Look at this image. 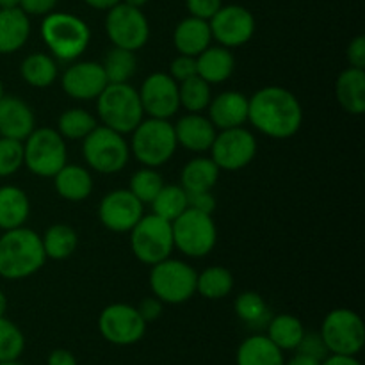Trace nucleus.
<instances>
[{
    "label": "nucleus",
    "instance_id": "f257e3e1",
    "mask_svg": "<svg viewBox=\"0 0 365 365\" xmlns=\"http://www.w3.org/2000/svg\"><path fill=\"white\" fill-rule=\"evenodd\" d=\"M248 121L271 139H291L303 125L298 96L282 86H266L248 96Z\"/></svg>",
    "mask_w": 365,
    "mask_h": 365
},
{
    "label": "nucleus",
    "instance_id": "f03ea898",
    "mask_svg": "<svg viewBox=\"0 0 365 365\" xmlns=\"http://www.w3.org/2000/svg\"><path fill=\"white\" fill-rule=\"evenodd\" d=\"M41 235L29 227L0 232V277L18 282L31 278L45 266Z\"/></svg>",
    "mask_w": 365,
    "mask_h": 365
},
{
    "label": "nucleus",
    "instance_id": "7ed1b4c3",
    "mask_svg": "<svg viewBox=\"0 0 365 365\" xmlns=\"http://www.w3.org/2000/svg\"><path fill=\"white\" fill-rule=\"evenodd\" d=\"M41 39L56 61L73 63L88 50L91 29L81 16L52 11L41 21Z\"/></svg>",
    "mask_w": 365,
    "mask_h": 365
},
{
    "label": "nucleus",
    "instance_id": "20e7f679",
    "mask_svg": "<svg viewBox=\"0 0 365 365\" xmlns=\"http://www.w3.org/2000/svg\"><path fill=\"white\" fill-rule=\"evenodd\" d=\"M130 157L141 166L160 168L173 159L178 148L175 128L170 120L146 118L130 132Z\"/></svg>",
    "mask_w": 365,
    "mask_h": 365
},
{
    "label": "nucleus",
    "instance_id": "39448f33",
    "mask_svg": "<svg viewBox=\"0 0 365 365\" xmlns=\"http://www.w3.org/2000/svg\"><path fill=\"white\" fill-rule=\"evenodd\" d=\"M96 114L102 125L127 135L145 120L139 93L130 82L107 84L96 98Z\"/></svg>",
    "mask_w": 365,
    "mask_h": 365
},
{
    "label": "nucleus",
    "instance_id": "423d86ee",
    "mask_svg": "<svg viewBox=\"0 0 365 365\" xmlns=\"http://www.w3.org/2000/svg\"><path fill=\"white\" fill-rule=\"evenodd\" d=\"M82 157L86 166L95 173L116 175L130 160V146L123 134L106 125H96L82 139Z\"/></svg>",
    "mask_w": 365,
    "mask_h": 365
},
{
    "label": "nucleus",
    "instance_id": "0eeeda50",
    "mask_svg": "<svg viewBox=\"0 0 365 365\" xmlns=\"http://www.w3.org/2000/svg\"><path fill=\"white\" fill-rule=\"evenodd\" d=\"M175 250L189 259H203L217 245V227L212 214L185 209L175 221H171Z\"/></svg>",
    "mask_w": 365,
    "mask_h": 365
},
{
    "label": "nucleus",
    "instance_id": "6e6552de",
    "mask_svg": "<svg viewBox=\"0 0 365 365\" xmlns=\"http://www.w3.org/2000/svg\"><path fill=\"white\" fill-rule=\"evenodd\" d=\"M128 234L132 255L145 266L152 267L170 259L175 250L171 223L153 212L145 214Z\"/></svg>",
    "mask_w": 365,
    "mask_h": 365
},
{
    "label": "nucleus",
    "instance_id": "1a4fd4ad",
    "mask_svg": "<svg viewBox=\"0 0 365 365\" xmlns=\"http://www.w3.org/2000/svg\"><path fill=\"white\" fill-rule=\"evenodd\" d=\"M66 163V141L56 128L36 127L24 141V166L36 177L52 178Z\"/></svg>",
    "mask_w": 365,
    "mask_h": 365
},
{
    "label": "nucleus",
    "instance_id": "9d476101",
    "mask_svg": "<svg viewBox=\"0 0 365 365\" xmlns=\"http://www.w3.org/2000/svg\"><path fill=\"white\" fill-rule=\"evenodd\" d=\"M196 271L191 264L166 259L150 269V289L164 305H182L196 294Z\"/></svg>",
    "mask_w": 365,
    "mask_h": 365
},
{
    "label": "nucleus",
    "instance_id": "9b49d317",
    "mask_svg": "<svg viewBox=\"0 0 365 365\" xmlns=\"http://www.w3.org/2000/svg\"><path fill=\"white\" fill-rule=\"evenodd\" d=\"M319 334L330 355L356 356L364 349V321L351 309L330 310L323 319Z\"/></svg>",
    "mask_w": 365,
    "mask_h": 365
},
{
    "label": "nucleus",
    "instance_id": "f8f14e48",
    "mask_svg": "<svg viewBox=\"0 0 365 365\" xmlns=\"http://www.w3.org/2000/svg\"><path fill=\"white\" fill-rule=\"evenodd\" d=\"M257 139L246 127L217 130L216 139L210 146V159L217 164L221 171H241L248 168L257 157Z\"/></svg>",
    "mask_w": 365,
    "mask_h": 365
},
{
    "label": "nucleus",
    "instance_id": "ddd939ff",
    "mask_svg": "<svg viewBox=\"0 0 365 365\" xmlns=\"http://www.w3.org/2000/svg\"><path fill=\"white\" fill-rule=\"evenodd\" d=\"M106 32L113 46L138 52L150 39L148 18L143 9L120 2L107 11Z\"/></svg>",
    "mask_w": 365,
    "mask_h": 365
},
{
    "label": "nucleus",
    "instance_id": "4468645a",
    "mask_svg": "<svg viewBox=\"0 0 365 365\" xmlns=\"http://www.w3.org/2000/svg\"><path fill=\"white\" fill-rule=\"evenodd\" d=\"M145 319L134 305L113 303L107 305L98 316V331L109 344L132 346L138 344L146 334Z\"/></svg>",
    "mask_w": 365,
    "mask_h": 365
},
{
    "label": "nucleus",
    "instance_id": "2eb2a0df",
    "mask_svg": "<svg viewBox=\"0 0 365 365\" xmlns=\"http://www.w3.org/2000/svg\"><path fill=\"white\" fill-rule=\"evenodd\" d=\"M209 27L212 41L232 50L252 41L257 24L252 11L246 9L245 6L230 4V6H221V9L209 20Z\"/></svg>",
    "mask_w": 365,
    "mask_h": 365
},
{
    "label": "nucleus",
    "instance_id": "dca6fc26",
    "mask_svg": "<svg viewBox=\"0 0 365 365\" xmlns=\"http://www.w3.org/2000/svg\"><path fill=\"white\" fill-rule=\"evenodd\" d=\"M138 93L145 116L170 120L180 110L178 82H175L166 71H155L148 75Z\"/></svg>",
    "mask_w": 365,
    "mask_h": 365
},
{
    "label": "nucleus",
    "instance_id": "f3484780",
    "mask_svg": "<svg viewBox=\"0 0 365 365\" xmlns=\"http://www.w3.org/2000/svg\"><path fill=\"white\" fill-rule=\"evenodd\" d=\"M145 216V203L128 189L109 191L98 203V220L103 228L114 234H128Z\"/></svg>",
    "mask_w": 365,
    "mask_h": 365
},
{
    "label": "nucleus",
    "instance_id": "a211bd4d",
    "mask_svg": "<svg viewBox=\"0 0 365 365\" xmlns=\"http://www.w3.org/2000/svg\"><path fill=\"white\" fill-rule=\"evenodd\" d=\"M109 84L102 63L96 61H73L61 75V88L70 98L78 102H91Z\"/></svg>",
    "mask_w": 365,
    "mask_h": 365
},
{
    "label": "nucleus",
    "instance_id": "6ab92c4d",
    "mask_svg": "<svg viewBox=\"0 0 365 365\" xmlns=\"http://www.w3.org/2000/svg\"><path fill=\"white\" fill-rule=\"evenodd\" d=\"M36 128V114L25 100L14 95H4L0 100V138L24 143Z\"/></svg>",
    "mask_w": 365,
    "mask_h": 365
},
{
    "label": "nucleus",
    "instance_id": "aec40b11",
    "mask_svg": "<svg viewBox=\"0 0 365 365\" xmlns=\"http://www.w3.org/2000/svg\"><path fill=\"white\" fill-rule=\"evenodd\" d=\"M207 118L217 130L245 127L248 123V96L241 91H223L212 96Z\"/></svg>",
    "mask_w": 365,
    "mask_h": 365
},
{
    "label": "nucleus",
    "instance_id": "412c9836",
    "mask_svg": "<svg viewBox=\"0 0 365 365\" xmlns=\"http://www.w3.org/2000/svg\"><path fill=\"white\" fill-rule=\"evenodd\" d=\"M178 146L192 153H205L216 139L217 128L203 113H187L173 123Z\"/></svg>",
    "mask_w": 365,
    "mask_h": 365
},
{
    "label": "nucleus",
    "instance_id": "4be33fe9",
    "mask_svg": "<svg viewBox=\"0 0 365 365\" xmlns=\"http://www.w3.org/2000/svg\"><path fill=\"white\" fill-rule=\"evenodd\" d=\"M52 178L57 196L71 203L86 202L95 189L91 170L81 164L66 163Z\"/></svg>",
    "mask_w": 365,
    "mask_h": 365
},
{
    "label": "nucleus",
    "instance_id": "5701e85b",
    "mask_svg": "<svg viewBox=\"0 0 365 365\" xmlns=\"http://www.w3.org/2000/svg\"><path fill=\"white\" fill-rule=\"evenodd\" d=\"M235 71V56L227 46H207L196 56V75L210 86L227 82Z\"/></svg>",
    "mask_w": 365,
    "mask_h": 365
},
{
    "label": "nucleus",
    "instance_id": "b1692460",
    "mask_svg": "<svg viewBox=\"0 0 365 365\" xmlns=\"http://www.w3.org/2000/svg\"><path fill=\"white\" fill-rule=\"evenodd\" d=\"M31 18L20 7L0 9V53L9 56L24 48L31 38Z\"/></svg>",
    "mask_w": 365,
    "mask_h": 365
},
{
    "label": "nucleus",
    "instance_id": "393cba45",
    "mask_svg": "<svg viewBox=\"0 0 365 365\" xmlns=\"http://www.w3.org/2000/svg\"><path fill=\"white\" fill-rule=\"evenodd\" d=\"M212 43L209 21L187 16L177 24L173 31V45L178 53L196 57Z\"/></svg>",
    "mask_w": 365,
    "mask_h": 365
},
{
    "label": "nucleus",
    "instance_id": "a878e982",
    "mask_svg": "<svg viewBox=\"0 0 365 365\" xmlns=\"http://www.w3.org/2000/svg\"><path fill=\"white\" fill-rule=\"evenodd\" d=\"M335 96L346 113L362 116L365 113V70L346 68L335 81Z\"/></svg>",
    "mask_w": 365,
    "mask_h": 365
},
{
    "label": "nucleus",
    "instance_id": "bb28decb",
    "mask_svg": "<svg viewBox=\"0 0 365 365\" xmlns=\"http://www.w3.org/2000/svg\"><path fill=\"white\" fill-rule=\"evenodd\" d=\"M31 216V200L18 185H0V232L24 227Z\"/></svg>",
    "mask_w": 365,
    "mask_h": 365
},
{
    "label": "nucleus",
    "instance_id": "cd10ccee",
    "mask_svg": "<svg viewBox=\"0 0 365 365\" xmlns=\"http://www.w3.org/2000/svg\"><path fill=\"white\" fill-rule=\"evenodd\" d=\"M237 365H284L285 356L278 346L267 339L266 334L246 337L235 353Z\"/></svg>",
    "mask_w": 365,
    "mask_h": 365
},
{
    "label": "nucleus",
    "instance_id": "c85d7f7f",
    "mask_svg": "<svg viewBox=\"0 0 365 365\" xmlns=\"http://www.w3.org/2000/svg\"><path fill=\"white\" fill-rule=\"evenodd\" d=\"M221 170L210 157L198 155L184 164L180 171V182L185 192L212 191L220 180Z\"/></svg>",
    "mask_w": 365,
    "mask_h": 365
},
{
    "label": "nucleus",
    "instance_id": "c756f323",
    "mask_svg": "<svg viewBox=\"0 0 365 365\" xmlns=\"http://www.w3.org/2000/svg\"><path fill=\"white\" fill-rule=\"evenodd\" d=\"M20 75L31 88L46 89L59 77V66L50 53L32 52L21 61Z\"/></svg>",
    "mask_w": 365,
    "mask_h": 365
},
{
    "label": "nucleus",
    "instance_id": "7c9ffc66",
    "mask_svg": "<svg viewBox=\"0 0 365 365\" xmlns=\"http://www.w3.org/2000/svg\"><path fill=\"white\" fill-rule=\"evenodd\" d=\"M78 234L71 225L56 223L45 230L41 235L43 252H45L46 260H66L77 252L78 248Z\"/></svg>",
    "mask_w": 365,
    "mask_h": 365
},
{
    "label": "nucleus",
    "instance_id": "2f4dec72",
    "mask_svg": "<svg viewBox=\"0 0 365 365\" xmlns=\"http://www.w3.org/2000/svg\"><path fill=\"white\" fill-rule=\"evenodd\" d=\"M305 334V327L302 321L292 314H278L271 316L266 324V335L274 346L282 351H296L299 341Z\"/></svg>",
    "mask_w": 365,
    "mask_h": 365
},
{
    "label": "nucleus",
    "instance_id": "473e14b6",
    "mask_svg": "<svg viewBox=\"0 0 365 365\" xmlns=\"http://www.w3.org/2000/svg\"><path fill=\"white\" fill-rule=\"evenodd\" d=\"M234 274L223 266H210L196 274V294L210 302L227 298L234 291Z\"/></svg>",
    "mask_w": 365,
    "mask_h": 365
},
{
    "label": "nucleus",
    "instance_id": "72a5a7b5",
    "mask_svg": "<svg viewBox=\"0 0 365 365\" xmlns=\"http://www.w3.org/2000/svg\"><path fill=\"white\" fill-rule=\"evenodd\" d=\"M102 68L106 71V77L109 84L130 82V78L138 71V56L132 50L113 46L106 53V57H103Z\"/></svg>",
    "mask_w": 365,
    "mask_h": 365
},
{
    "label": "nucleus",
    "instance_id": "f704fd0d",
    "mask_svg": "<svg viewBox=\"0 0 365 365\" xmlns=\"http://www.w3.org/2000/svg\"><path fill=\"white\" fill-rule=\"evenodd\" d=\"M96 125H98V120L89 110L82 107H71L57 118L56 130L64 141H82Z\"/></svg>",
    "mask_w": 365,
    "mask_h": 365
},
{
    "label": "nucleus",
    "instance_id": "c9c22d12",
    "mask_svg": "<svg viewBox=\"0 0 365 365\" xmlns=\"http://www.w3.org/2000/svg\"><path fill=\"white\" fill-rule=\"evenodd\" d=\"M235 316L248 324L250 328H266L267 321L271 319L269 307L262 294L255 291H245L235 298L234 302Z\"/></svg>",
    "mask_w": 365,
    "mask_h": 365
},
{
    "label": "nucleus",
    "instance_id": "e433bc0d",
    "mask_svg": "<svg viewBox=\"0 0 365 365\" xmlns=\"http://www.w3.org/2000/svg\"><path fill=\"white\" fill-rule=\"evenodd\" d=\"M150 205L155 216L171 223L187 209V192L180 184H164Z\"/></svg>",
    "mask_w": 365,
    "mask_h": 365
},
{
    "label": "nucleus",
    "instance_id": "4c0bfd02",
    "mask_svg": "<svg viewBox=\"0 0 365 365\" xmlns=\"http://www.w3.org/2000/svg\"><path fill=\"white\" fill-rule=\"evenodd\" d=\"M212 86L203 81L202 77L187 78V81L178 84V98H180V107L187 113H205L212 100Z\"/></svg>",
    "mask_w": 365,
    "mask_h": 365
},
{
    "label": "nucleus",
    "instance_id": "58836bf2",
    "mask_svg": "<svg viewBox=\"0 0 365 365\" xmlns=\"http://www.w3.org/2000/svg\"><path fill=\"white\" fill-rule=\"evenodd\" d=\"M166 184L163 178V175L157 171V168H145L134 171L130 177V184H128V191L143 202L145 205H150L153 202L159 191L163 189V185Z\"/></svg>",
    "mask_w": 365,
    "mask_h": 365
},
{
    "label": "nucleus",
    "instance_id": "ea45409f",
    "mask_svg": "<svg viewBox=\"0 0 365 365\" xmlns=\"http://www.w3.org/2000/svg\"><path fill=\"white\" fill-rule=\"evenodd\" d=\"M25 351V335L18 324L7 319L6 316L0 317V362H13L20 360Z\"/></svg>",
    "mask_w": 365,
    "mask_h": 365
},
{
    "label": "nucleus",
    "instance_id": "a19ab883",
    "mask_svg": "<svg viewBox=\"0 0 365 365\" xmlns=\"http://www.w3.org/2000/svg\"><path fill=\"white\" fill-rule=\"evenodd\" d=\"M24 168V143L0 138V178L16 175Z\"/></svg>",
    "mask_w": 365,
    "mask_h": 365
},
{
    "label": "nucleus",
    "instance_id": "79ce46f5",
    "mask_svg": "<svg viewBox=\"0 0 365 365\" xmlns=\"http://www.w3.org/2000/svg\"><path fill=\"white\" fill-rule=\"evenodd\" d=\"M296 351L303 353V355L312 356V359H316V360H321V362H323V360L330 355L319 331H307V330H305V334H303V337H302V341H299Z\"/></svg>",
    "mask_w": 365,
    "mask_h": 365
},
{
    "label": "nucleus",
    "instance_id": "37998d69",
    "mask_svg": "<svg viewBox=\"0 0 365 365\" xmlns=\"http://www.w3.org/2000/svg\"><path fill=\"white\" fill-rule=\"evenodd\" d=\"M196 75V57L184 56V53H178L170 64V77L175 82H184L187 78L195 77Z\"/></svg>",
    "mask_w": 365,
    "mask_h": 365
},
{
    "label": "nucleus",
    "instance_id": "c03bdc74",
    "mask_svg": "<svg viewBox=\"0 0 365 365\" xmlns=\"http://www.w3.org/2000/svg\"><path fill=\"white\" fill-rule=\"evenodd\" d=\"M223 6V0H185V7L189 11V16L202 18L209 21Z\"/></svg>",
    "mask_w": 365,
    "mask_h": 365
},
{
    "label": "nucleus",
    "instance_id": "a18cd8bd",
    "mask_svg": "<svg viewBox=\"0 0 365 365\" xmlns=\"http://www.w3.org/2000/svg\"><path fill=\"white\" fill-rule=\"evenodd\" d=\"M187 207L189 209L200 210V212L214 214V210L217 207V200L212 195V191L187 192Z\"/></svg>",
    "mask_w": 365,
    "mask_h": 365
},
{
    "label": "nucleus",
    "instance_id": "49530a36",
    "mask_svg": "<svg viewBox=\"0 0 365 365\" xmlns=\"http://www.w3.org/2000/svg\"><path fill=\"white\" fill-rule=\"evenodd\" d=\"M346 59L351 68L365 70V38L362 34L355 36L346 48Z\"/></svg>",
    "mask_w": 365,
    "mask_h": 365
},
{
    "label": "nucleus",
    "instance_id": "de8ad7c7",
    "mask_svg": "<svg viewBox=\"0 0 365 365\" xmlns=\"http://www.w3.org/2000/svg\"><path fill=\"white\" fill-rule=\"evenodd\" d=\"M135 309H138V312L141 314V317L145 319V323L148 324V323H153V321H157L160 316H163L164 303L152 294V296H148V298L141 299V303H139Z\"/></svg>",
    "mask_w": 365,
    "mask_h": 365
},
{
    "label": "nucleus",
    "instance_id": "09e8293b",
    "mask_svg": "<svg viewBox=\"0 0 365 365\" xmlns=\"http://www.w3.org/2000/svg\"><path fill=\"white\" fill-rule=\"evenodd\" d=\"M59 0H20V9L29 16H46L56 11Z\"/></svg>",
    "mask_w": 365,
    "mask_h": 365
},
{
    "label": "nucleus",
    "instance_id": "8fccbe9b",
    "mask_svg": "<svg viewBox=\"0 0 365 365\" xmlns=\"http://www.w3.org/2000/svg\"><path fill=\"white\" fill-rule=\"evenodd\" d=\"M46 365H78V362L73 353L59 348L50 353L48 359H46Z\"/></svg>",
    "mask_w": 365,
    "mask_h": 365
},
{
    "label": "nucleus",
    "instance_id": "3c124183",
    "mask_svg": "<svg viewBox=\"0 0 365 365\" xmlns=\"http://www.w3.org/2000/svg\"><path fill=\"white\" fill-rule=\"evenodd\" d=\"M321 365H362L356 356L349 355H328Z\"/></svg>",
    "mask_w": 365,
    "mask_h": 365
},
{
    "label": "nucleus",
    "instance_id": "603ef678",
    "mask_svg": "<svg viewBox=\"0 0 365 365\" xmlns=\"http://www.w3.org/2000/svg\"><path fill=\"white\" fill-rule=\"evenodd\" d=\"M284 365H321V360H316L312 356L294 351V355L289 360H285Z\"/></svg>",
    "mask_w": 365,
    "mask_h": 365
},
{
    "label": "nucleus",
    "instance_id": "864d4df0",
    "mask_svg": "<svg viewBox=\"0 0 365 365\" xmlns=\"http://www.w3.org/2000/svg\"><path fill=\"white\" fill-rule=\"evenodd\" d=\"M121 0H84L86 6L93 7V9L96 11H109L113 9L114 6H118Z\"/></svg>",
    "mask_w": 365,
    "mask_h": 365
},
{
    "label": "nucleus",
    "instance_id": "5fc2aeb1",
    "mask_svg": "<svg viewBox=\"0 0 365 365\" xmlns=\"http://www.w3.org/2000/svg\"><path fill=\"white\" fill-rule=\"evenodd\" d=\"M6 312H7V296L6 292L0 289V317L6 316Z\"/></svg>",
    "mask_w": 365,
    "mask_h": 365
},
{
    "label": "nucleus",
    "instance_id": "6e6d98bb",
    "mask_svg": "<svg viewBox=\"0 0 365 365\" xmlns=\"http://www.w3.org/2000/svg\"><path fill=\"white\" fill-rule=\"evenodd\" d=\"M123 4H127V6H132V7H138V9H143V7L146 6V4L150 2V0H121Z\"/></svg>",
    "mask_w": 365,
    "mask_h": 365
},
{
    "label": "nucleus",
    "instance_id": "4d7b16f0",
    "mask_svg": "<svg viewBox=\"0 0 365 365\" xmlns=\"http://www.w3.org/2000/svg\"><path fill=\"white\" fill-rule=\"evenodd\" d=\"M9 7H20V0H0V9H9Z\"/></svg>",
    "mask_w": 365,
    "mask_h": 365
},
{
    "label": "nucleus",
    "instance_id": "13d9d810",
    "mask_svg": "<svg viewBox=\"0 0 365 365\" xmlns=\"http://www.w3.org/2000/svg\"><path fill=\"white\" fill-rule=\"evenodd\" d=\"M4 95H6V89H4V82L2 78H0V100L4 98Z\"/></svg>",
    "mask_w": 365,
    "mask_h": 365
},
{
    "label": "nucleus",
    "instance_id": "bf43d9fd",
    "mask_svg": "<svg viewBox=\"0 0 365 365\" xmlns=\"http://www.w3.org/2000/svg\"><path fill=\"white\" fill-rule=\"evenodd\" d=\"M0 365H24V364L18 362V360H13V362H0Z\"/></svg>",
    "mask_w": 365,
    "mask_h": 365
}]
</instances>
